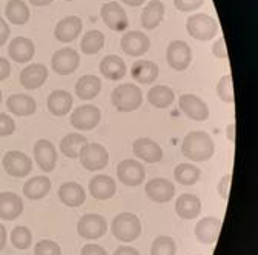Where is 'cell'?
I'll list each match as a JSON object with an SVG mask.
<instances>
[{"instance_id":"cell-5","label":"cell","mask_w":258,"mask_h":255,"mask_svg":"<svg viewBox=\"0 0 258 255\" xmlns=\"http://www.w3.org/2000/svg\"><path fill=\"white\" fill-rule=\"evenodd\" d=\"M80 163L88 171H100L103 169L109 162V154L100 143H86L82 149Z\"/></svg>"},{"instance_id":"cell-41","label":"cell","mask_w":258,"mask_h":255,"mask_svg":"<svg viewBox=\"0 0 258 255\" xmlns=\"http://www.w3.org/2000/svg\"><path fill=\"white\" fill-rule=\"evenodd\" d=\"M34 255H61V249L52 240H42L36 244Z\"/></svg>"},{"instance_id":"cell-19","label":"cell","mask_w":258,"mask_h":255,"mask_svg":"<svg viewBox=\"0 0 258 255\" xmlns=\"http://www.w3.org/2000/svg\"><path fill=\"white\" fill-rule=\"evenodd\" d=\"M221 231V220L217 217H205L196 226V237L203 244H212L218 240Z\"/></svg>"},{"instance_id":"cell-55","label":"cell","mask_w":258,"mask_h":255,"mask_svg":"<svg viewBox=\"0 0 258 255\" xmlns=\"http://www.w3.org/2000/svg\"><path fill=\"white\" fill-rule=\"evenodd\" d=\"M67 2H73V0H67Z\"/></svg>"},{"instance_id":"cell-12","label":"cell","mask_w":258,"mask_h":255,"mask_svg":"<svg viewBox=\"0 0 258 255\" xmlns=\"http://www.w3.org/2000/svg\"><path fill=\"white\" fill-rule=\"evenodd\" d=\"M100 17L103 23L112 29V31H124L127 28V16L123 7H120L117 2L105 4L100 10Z\"/></svg>"},{"instance_id":"cell-54","label":"cell","mask_w":258,"mask_h":255,"mask_svg":"<svg viewBox=\"0 0 258 255\" xmlns=\"http://www.w3.org/2000/svg\"><path fill=\"white\" fill-rule=\"evenodd\" d=\"M2 97H4V95H2V91H0V103H2Z\"/></svg>"},{"instance_id":"cell-25","label":"cell","mask_w":258,"mask_h":255,"mask_svg":"<svg viewBox=\"0 0 258 255\" xmlns=\"http://www.w3.org/2000/svg\"><path fill=\"white\" fill-rule=\"evenodd\" d=\"M23 211L22 199L14 193H0V218L11 221Z\"/></svg>"},{"instance_id":"cell-47","label":"cell","mask_w":258,"mask_h":255,"mask_svg":"<svg viewBox=\"0 0 258 255\" xmlns=\"http://www.w3.org/2000/svg\"><path fill=\"white\" fill-rule=\"evenodd\" d=\"M10 37V26L4 17H0V46H4Z\"/></svg>"},{"instance_id":"cell-7","label":"cell","mask_w":258,"mask_h":255,"mask_svg":"<svg viewBox=\"0 0 258 255\" xmlns=\"http://www.w3.org/2000/svg\"><path fill=\"white\" fill-rule=\"evenodd\" d=\"M80 65V55L73 48H63L55 51L51 58V67L58 76H70Z\"/></svg>"},{"instance_id":"cell-46","label":"cell","mask_w":258,"mask_h":255,"mask_svg":"<svg viewBox=\"0 0 258 255\" xmlns=\"http://www.w3.org/2000/svg\"><path fill=\"white\" fill-rule=\"evenodd\" d=\"M82 255H108V253L99 244H86L82 249Z\"/></svg>"},{"instance_id":"cell-4","label":"cell","mask_w":258,"mask_h":255,"mask_svg":"<svg viewBox=\"0 0 258 255\" xmlns=\"http://www.w3.org/2000/svg\"><path fill=\"white\" fill-rule=\"evenodd\" d=\"M187 34L196 40H211L218 33V23L214 17L208 14H196L186 20Z\"/></svg>"},{"instance_id":"cell-44","label":"cell","mask_w":258,"mask_h":255,"mask_svg":"<svg viewBox=\"0 0 258 255\" xmlns=\"http://www.w3.org/2000/svg\"><path fill=\"white\" fill-rule=\"evenodd\" d=\"M229 187H231V174H226L221 177V180L218 181V186H217V190L223 200L229 199Z\"/></svg>"},{"instance_id":"cell-17","label":"cell","mask_w":258,"mask_h":255,"mask_svg":"<svg viewBox=\"0 0 258 255\" xmlns=\"http://www.w3.org/2000/svg\"><path fill=\"white\" fill-rule=\"evenodd\" d=\"M34 157L36 162L40 166V169L43 172H51L55 168L57 163V151L55 146L49 142V140H37V143L34 145Z\"/></svg>"},{"instance_id":"cell-18","label":"cell","mask_w":258,"mask_h":255,"mask_svg":"<svg viewBox=\"0 0 258 255\" xmlns=\"http://www.w3.org/2000/svg\"><path fill=\"white\" fill-rule=\"evenodd\" d=\"M48 79V70L42 63H32L20 73V83L25 89H39Z\"/></svg>"},{"instance_id":"cell-9","label":"cell","mask_w":258,"mask_h":255,"mask_svg":"<svg viewBox=\"0 0 258 255\" xmlns=\"http://www.w3.org/2000/svg\"><path fill=\"white\" fill-rule=\"evenodd\" d=\"M2 165L7 171V174H10L11 177H26L28 174H31L32 171V162L31 158L19 151H10L4 155Z\"/></svg>"},{"instance_id":"cell-35","label":"cell","mask_w":258,"mask_h":255,"mask_svg":"<svg viewBox=\"0 0 258 255\" xmlns=\"http://www.w3.org/2000/svg\"><path fill=\"white\" fill-rule=\"evenodd\" d=\"M5 16L14 25H25L29 20V8L23 0H10L5 8Z\"/></svg>"},{"instance_id":"cell-21","label":"cell","mask_w":258,"mask_h":255,"mask_svg":"<svg viewBox=\"0 0 258 255\" xmlns=\"http://www.w3.org/2000/svg\"><path fill=\"white\" fill-rule=\"evenodd\" d=\"M133 151L136 157L146 163H157L163 157V151H161L158 143L151 139H137L133 145Z\"/></svg>"},{"instance_id":"cell-52","label":"cell","mask_w":258,"mask_h":255,"mask_svg":"<svg viewBox=\"0 0 258 255\" xmlns=\"http://www.w3.org/2000/svg\"><path fill=\"white\" fill-rule=\"evenodd\" d=\"M121 2L129 7H142L145 4V0H121Z\"/></svg>"},{"instance_id":"cell-2","label":"cell","mask_w":258,"mask_h":255,"mask_svg":"<svg viewBox=\"0 0 258 255\" xmlns=\"http://www.w3.org/2000/svg\"><path fill=\"white\" fill-rule=\"evenodd\" d=\"M111 102L120 112H131L143 103V94L137 85L124 83L117 86L111 94Z\"/></svg>"},{"instance_id":"cell-45","label":"cell","mask_w":258,"mask_h":255,"mask_svg":"<svg viewBox=\"0 0 258 255\" xmlns=\"http://www.w3.org/2000/svg\"><path fill=\"white\" fill-rule=\"evenodd\" d=\"M212 54H214L215 57H218V58H226V57H228V49H226V43H224V39H223V37H220V39L214 43V46H212Z\"/></svg>"},{"instance_id":"cell-53","label":"cell","mask_w":258,"mask_h":255,"mask_svg":"<svg viewBox=\"0 0 258 255\" xmlns=\"http://www.w3.org/2000/svg\"><path fill=\"white\" fill-rule=\"evenodd\" d=\"M234 130H235V126H234V124H229V126H228V133H229V140H231V142H234V140H235Z\"/></svg>"},{"instance_id":"cell-37","label":"cell","mask_w":258,"mask_h":255,"mask_svg":"<svg viewBox=\"0 0 258 255\" xmlns=\"http://www.w3.org/2000/svg\"><path fill=\"white\" fill-rule=\"evenodd\" d=\"M105 45V36L102 31H97V29H92V31H88V33L83 36L82 39V43H80V48H82V52L83 54H88V55H92V54H97Z\"/></svg>"},{"instance_id":"cell-50","label":"cell","mask_w":258,"mask_h":255,"mask_svg":"<svg viewBox=\"0 0 258 255\" xmlns=\"http://www.w3.org/2000/svg\"><path fill=\"white\" fill-rule=\"evenodd\" d=\"M7 244V228L0 223V250H2Z\"/></svg>"},{"instance_id":"cell-48","label":"cell","mask_w":258,"mask_h":255,"mask_svg":"<svg viewBox=\"0 0 258 255\" xmlns=\"http://www.w3.org/2000/svg\"><path fill=\"white\" fill-rule=\"evenodd\" d=\"M11 74V65L5 57H0V82L8 79Z\"/></svg>"},{"instance_id":"cell-49","label":"cell","mask_w":258,"mask_h":255,"mask_svg":"<svg viewBox=\"0 0 258 255\" xmlns=\"http://www.w3.org/2000/svg\"><path fill=\"white\" fill-rule=\"evenodd\" d=\"M114 255H140L139 250L136 247H131V246H120L115 249Z\"/></svg>"},{"instance_id":"cell-42","label":"cell","mask_w":258,"mask_h":255,"mask_svg":"<svg viewBox=\"0 0 258 255\" xmlns=\"http://www.w3.org/2000/svg\"><path fill=\"white\" fill-rule=\"evenodd\" d=\"M16 131V123L14 120L7 115L5 112H0V137L11 136Z\"/></svg>"},{"instance_id":"cell-20","label":"cell","mask_w":258,"mask_h":255,"mask_svg":"<svg viewBox=\"0 0 258 255\" xmlns=\"http://www.w3.org/2000/svg\"><path fill=\"white\" fill-rule=\"evenodd\" d=\"M117 190V184L115 180L112 177L108 175H97L89 181V193L95 200H109L114 197Z\"/></svg>"},{"instance_id":"cell-16","label":"cell","mask_w":258,"mask_h":255,"mask_svg":"<svg viewBox=\"0 0 258 255\" xmlns=\"http://www.w3.org/2000/svg\"><path fill=\"white\" fill-rule=\"evenodd\" d=\"M146 196L155 203H168L175 194L174 184L166 178H152L146 183Z\"/></svg>"},{"instance_id":"cell-32","label":"cell","mask_w":258,"mask_h":255,"mask_svg":"<svg viewBox=\"0 0 258 255\" xmlns=\"http://www.w3.org/2000/svg\"><path fill=\"white\" fill-rule=\"evenodd\" d=\"M51 189V180L48 177L39 175L28 180L23 186V194L29 200H40L48 196Z\"/></svg>"},{"instance_id":"cell-38","label":"cell","mask_w":258,"mask_h":255,"mask_svg":"<svg viewBox=\"0 0 258 255\" xmlns=\"http://www.w3.org/2000/svg\"><path fill=\"white\" fill-rule=\"evenodd\" d=\"M175 241L168 235H160L154 240L151 246V255H175Z\"/></svg>"},{"instance_id":"cell-43","label":"cell","mask_w":258,"mask_h":255,"mask_svg":"<svg viewBox=\"0 0 258 255\" xmlns=\"http://www.w3.org/2000/svg\"><path fill=\"white\" fill-rule=\"evenodd\" d=\"M205 4V0H174V5L178 11L189 13V11H196Z\"/></svg>"},{"instance_id":"cell-31","label":"cell","mask_w":258,"mask_h":255,"mask_svg":"<svg viewBox=\"0 0 258 255\" xmlns=\"http://www.w3.org/2000/svg\"><path fill=\"white\" fill-rule=\"evenodd\" d=\"M102 91V82L95 76H83L76 83V94L80 100H92Z\"/></svg>"},{"instance_id":"cell-14","label":"cell","mask_w":258,"mask_h":255,"mask_svg":"<svg viewBox=\"0 0 258 255\" xmlns=\"http://www.w3.org/2000/svg\"><path fill=\"white\" fill-rule=\"evenodd\" d=\"M118 180L126 186H139L145 180V168L137 160H123L117 168Z\"/></svg>"},{"instance_id":"cell-30","label":"cell","mask_w":258,"mask_h":255,"mask_svg":"<svg viewBox=\"0 0 258 255\" xmlns=\"http://www.w3.org/2000/svg\"><path fill=\"white\" fill-rule=\"evenodd\" d=\"M126 63L118 55H106L100 61V73L108 80H120L126 76Z\"/></svg>"},{"instance_id":"cell-23","label":"cell","mask_w":258,"mask_h":255,"mask_svg":"<svg viewBox=\"0 0 258 255\" xmlns=\"http://www.w3.org/2000/svg\"><path fill=\"white\" fill-rule=\"evenodd\" d=\"M36 46L28 37H16L8 45V55L17 63H28L34 57Z\"/></svg>"},{"instance_id":"cell-8","label":"cell","mask_w":258,"mask_h":255,"mask_svg":"<svg viewBox=\"0 0 258 255\" xmlns=\"http://www.w3.org/2000/svg\"><path fill=\"white\" fill-rule=\"evenodd\" d=\"M166 60L168 65L175 71H184L192 61V51L190 46L183 40H174L169 43L166 49Z\"/></svg>"},{"instance_id":"cell-26","label":"cell","mask_w":258,"mask_h":255,"mask_svg":"<svg viewBox=\"0 0 258 255\" xmlns=\"http://www.w3.org/2000/svg\"><path fill=\"white\" fill-rule=\"evenodd\" d=\"M73 108V95L68 91L55 89L48 97V109L52 115H67Z\"/></svg>"},{"instance_id":"cell-10","label":"cell","mask_w":258,"mask_h":255,"mask_svg":"<svg viewBox=\"0 0 258 255\" xmlns=\"http://www.w3.org/2000/svg\"><path fill=\"white\" fill-rule=\"evenodd\" d=\"M100 109L94 105H82L71 115V124L79 131H91L100 123Z\"/></svg>"},{"instance_id":"cell-51","label":"cell","mask_w":258,"mask_h":255,"mask_svg":"<svg viewBox=\"0 0 258 255\" xmlns=\"http://www.w3.org/2000/svg\"><path fill=\"white\" fill-rule=\"evenodd\" d=\"M29 4L34 7H46V5L52 4V0H29Z\"/></svg>"},{"instance_id":"cell-24","label":"cell","mask_w":258,"mask_h":255,"mask_svg":"<svg viewBox=\"0 0 258 255\" xmlns=\"http://www.w3.org/2000/svg\"><path fill=\"white\" fill-rule=\"evenodd\" d=\"M58 199L63 205L71 206V208H77V206H82L85 203L86 194L79 183L68 181V183H63L58 187Z\"/></svg>"},{"instance_id":"cell-11","label":"cell","mask_w":258,"mask_h":255,"mask_svg":"<svg viewBox=\"0 0 258 255\" xmlns=\"http://www.w3.org/2000/svg\"><path fill=\"white\" fill-rule=\"evenodd\" d=\"M178 105L184 115L196 121H205L209 117L208 105L196 94H183L178 100Z\"/></svg>"},{"instance_id":"cell-13","label":"cell","mask_w":258,"mask_h":255,"mask_svg":"<svg viewBox=\"0 0 258 255\" xmlns=\"http://www.w3.org/2000/svg\"><path fill=\"white\" fill-rule=\"evenodd\" d=\"M151 46L149 37L142 31H129L121 37V49L131 57H140Z\"/></svg>"},{"instance_id":"cell-15","label":"cell","mask_w":258,"mask_h":255,"mask_svg":"<svg viewBox=\"0 0 258 255\" xmlns=\"http://www.w3.org/2000/svg\"><path fill=\"white\" fill-rule=\"evenodd\" d=\"M82 19L77 16H70V17H64L61 19L54 29V36L58 42L61 43H70L73 40H76L80 33H82Z\"/></svg>"},{"instance_id":"cell-39","label":"cell","mask_w":258,"mask_h":255,"mask_svg":"<svg viewBox=\"0 0 258 255\" xmlns=\"http://www.w3.org/2000/svg\"><path fill=\"white\" fill-rule=\"evenodd\" d=\"M32 241V234L25 226H17L11 232V243L17 249H28Z\"/></svg>"},{"instance_id":"cell-40","label":"cell","mask_w":258,"mask_h":255,"mask_svg":"<svg viewBox=\"0 0 258 255\" xmlns=\"http://www.w3.org/2000/svg\"><path fill=\"white\" fill-rule=\"evenodd\" d=\"M217 94L224 103H234V85L231 76H223L217 83Z\"/></svg>"},{"instance_id":"cell-29","label":"cell","mask_w":258,"mask_h":255,"mask_svg":"<svg viewBox=\"0 0 258 255\" xmlns=\"http://www.w3.org/2000/svg\"><path fill=\"white\" fill-rule=\"evenodd\" d=\"M165 17V5L161 0H151V2L143 8L142 13V26L145 29H154L157 28Z\"/></svg>"},{"instance_id":"cell-33","label":"cell","mask_w":258,"mask_h":255,"mask_svg":"<svg viewBox=\"0 0 258 255\" xmlns=\"http://www.w3.org/2000/svg\"><path fill=\"white\" fill-rule=\"evenodd\" d=\"M175 100V94L169 86L165 85H157L148 92V102L160 109H166L169 108Z\"/></svg>"},{"instance_id":"cell-6","label":"cell","mask_w":258,"mask_h":255,"mask_svg":"<svg viewBox=\"0 0 258 255\" xmlns=\"http://www.w3.org/2000/svg\"><path fill=\"white\" fill-rule=\"evenodd\" d=\"M108 225L105 217L99 214H85L77 225V232L85 240H95L106 234Z\"/></svg>"},{"instance_id":"cell-34","label":"cell","mask_w":258,"mask_h":255,"mask_svg":"<svg viewBox=\"0 0 258 255\" xmlns=\"http://www.w3.org/2000/svg\"><path fill=\"white\" fill-rule=\"evenodd\" d=\"M86 143H88V140L85 136L71 133L68 136H64L63 140L60 142V151L70 158H79V155Z\"/></svg>"},{"instance_id":"cell-22","label":"cell","mask_w":258,"mask_h":255,"mask_svg":"<svg viewBox=\"0 0 258 255\" xmlns=\"http://www.w3.org/2000/svg\"><path fill=\"white\" fill-rule=\"evenodd\" d=\"M7 108L14 115L26 117V115H31L36 112L37 103L28 94H13L7 100Z\"/></svg>"},{"instance_id":"cell-36","label":"cell","mask_w":258,"mask_h":255,"mask_svg":"<svg viewBox=\"0 0 258 255\" xmlns=\"http://www.w3.org/2000/svg\"><path fill=\"white\" fill-rule=\"evenodd\" d=\"M202 177V171L196 165L181 163L174 169V178L183 184V186H192L196 184Z\"/></svg>"},{"instance_id":"cell-27","label":"cell","mask_w":258,"mask_h":255,"mask_svg":"<svg viewBox=\"0 0 258 255\" xmlns=\"http://www.w3.org/2000/svg\"><path fill=\"white\" fill-rule=\"evenodd\" d=\"M175 212L184 220H192L202 212V202L194 194H183L175 202Z\"/></svg>"},{"instance_id":"cell-3","label":"cell","mask_w":258,"mask_h":255,"mask_svg":"<svg viewBox=\"0 0 258 255\" xmlns=\"http://www.w3.org/2000/svg\"><path fill=\"white\" fill-rule=\"evenodd\" d=\"M112 234L117 240L124 241V243H131L139 238L142 234V223L136 214L131 212H123L118 214L111 225Z\"/></svg>"},{"instance_id":"cell-1","label":"cell","mask_w":258,"mask_h":255,"mask_svg":"<svg viewBox=\"0 0 258 255\" xmlns=\"http://www.w3.org/2000/svg\"><path fill=\"white\" fill-rule=\"evenodd\" d=\"M181 152L192 162H206L214 155L215 145L209 134L203 131H192L184 137Z\"/></svg>"},{"instance_id":"cell-28","label":"cell","mask_w":258,"mask_h":255,"mask_svg":"<svg viewBox=\"0 0 258 255\" xmlns=\"http://www.w3.org/2000/svg\"><path fill=\"white\" fill-rule=\"evenodd\" d=\"M131 76L142 85H151L158 77V67L151 60H137L131 68Z\"/></svg>"}]
</instances>
